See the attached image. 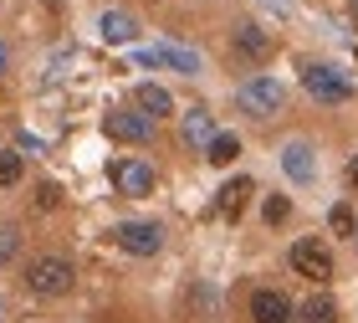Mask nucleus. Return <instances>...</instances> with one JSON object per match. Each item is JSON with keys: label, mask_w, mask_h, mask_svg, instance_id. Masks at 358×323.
Listing matches in <instances>:
<instances>
[{"label": "nucleus", "mask_w": 358, "mask_h": 323, "mask_svg": "<svg viewBox=\"0 0 358 323\" xmlns=\"http://www.w3.org/2000/svg\"><path fill=\"white\" fill-rule=\"evenodd\" d=\"M292 272H297V277H313V282H328L333 277V252L322 247V241L302 236L297 247H292Z\"/></svg>", "instance_id": "6"}, {"label": "nucleus", "mask_w": 358, "mask_h": 323, "mask_svg": "<svg viewBox=\"0 0 358 323\" xmlns=\"http://www.w3.org/2000/svg\"><path fill=\"white\" fill-rule=\"evenodd\" d=\"M108 180L118 185V195H134V200L154 195V170L143 165V159H113V165H108Z\"/></svg>", "instance_id": "5"}, {"label": "nucleus", "mask_w": 358, "mask_h": 323, "mask_svg": "<svg viewBox=\"0 0 358 323\" xmlns=\"http://www.w3.org/2000/svg\"><path fill=\"white\" fill-rule=\"evenodd\" d=\"M282 170H287V174H292L297 185H307V180L317 174V159H313V149H307L302 139H292L287 149H282Z\"/></svg>", "instance_id": "12"}, {"label": "nucleus", "mask_w": 358, "mask_h": 323, "mask_svg": "<svg viewBox=\"0 0 358 323\" xmlns=\"http://www.w3.org/2000/svg\"><path fill=\"white\" fill-rule=\"evenodd\" d=\"M302 323H338V303H333L328 293L307 298V303H302Z\"/></svg>", "instance_id": "16"}, {"label": "nucleus", "mask_w": 358, "mask_h": 323, "mask_svg": "<svg viewBox=\"0 0 358 323\" xmlns=\"http://www.w3.org/2000/svg\"><path fill=\"white\" fill-rule=\"evenodd\" d=\"M215 134H220V128H215V118H210L205 108H189L185 123H179V139H185L189 149H200V154L210 149V139H215Z\"/></svg>", "instance_id": "11"}, {"label": "nucleus", "mask_w": 358, "mask_h": 323, "mask_svg": "<svg viewBox=\"0 0 358 323\" xmlns=\"http://www.w3.org/2000/svg\"><path fill=\"white\" fill-rule=\"evenodd\" d=\"M328 226H333L338 236H353V231H358V221H353L348 205H333V211H328Z\"/></svg>", "instance_id": "19"}, {"label": "nucleus", "mask_w": 358, "mask_h": 323, "mask_svg": "<svg viewBox=\"0 0 358 323\" xmlns=\"http://www.w3.org/2000/svg\"><path fill=\"white\" fill-rule=\"evenodd\" d=\"M97 31H103V41L123 46V41H134V36H138V21H134L128 11H103V21H97Z\"/></svg>", "instance_id": "14"}, {"label": "nucleus", "mask_w": 358, "mask_h": 323, "mask_svg": "<svg viewBox=\"0 0 358 323\" xmlns=\"http://www.w3.org/2000/svg\"><path fill=\"white\" fill-rule=\"evenodd\" d=\"M353 15H358V0H353Z\"/></svg>", "instance_id": "25"}, {"label": "nucleus", "mask_w": 358, "mask_h": 323, "mask_svg": "<svg viewBox=\"0 0 358 323\" xmlns=\"http://www.w3.org/2000/svg\"><path fill=\"white\" fill-rule=\"evenodd\" d=\"M231 46H236L246 62H266V57H271V31H262L256 21H241L236 36H231Z\"/></svg>", "instance_id": "10"}, {"label": "nucleus", "mask_w": 358, "mask_h": 323, "mask_svg": "<svg viewBox=\"0 0 358 323\" xmlns=\"http://www.w3.org/2000/svg\"><path fill=\"white\" fill-rule=\"evenodd\" d=\"M118 247L128 256H159V247H164V226L159 221H118Z\"/></svg>", "instance_id": "3"}, {"label": "nucleus", "mask_w": 358, "mask_h": 323, "mask_svg": "<svg viewBox=\"0 0 358 323\" xmlns=\"http://www.w3.org/2000/svg\"><path fill=\"white\" fill-rule=\"evenodd\" d=\"M103 134L118 139V144H149L154 139V123L143 118L138 108H118V113H108V118H103Z\"/></svg>", "instance_id": "7"}, {"label": "nucleus", "mask_w": 358, "mask_h": 323, "mask_svg": "<svg viewBox=\"0 0 358 323\" xmlns=\"http://www.w3.org/2000/svg\"><path fill=\"white\" fill-rule=\"evenodd\" d=\"M302 88L313 92L317 103H348V92H353V83L338 67H322V62H307L302 67Z\"/></svg>", "instance_id": "2"}, {"label": "nucleus", "mask_w": 358, "mask_h": 323, "mask_svg": "<svg viewBox=\"0 0 358 323\" xmlns=\"http://www.w3.org/2000/svg\"><path fill=\"white\" fill-rule=\"evenodd\" d=\"M287 211H292V200H287V195H271V200H266V221H271V226H276V221H287Z\"/></svg>", "instance_id": "21"}, {"label": "nucleus", "mask_w": 358, "mask_h": 323, "mask_svg": "<svg viewBox=\"0 0 358 323\" xmlns=\"http://www.w3.org/2000/svg\"><path fill=\"white\" fill-rule=\"evenodd\" d=\"M15 252H21V231H15V226H0V267H6Z\"/></svg>", "instance_id": "20"}, {"label": "nucleus", "mask_w": 358, "mask_h": 323, "mask_svg": "<svg viewBox=\"0 0 358 323\" xmlns=\"http://www.w3.org/2000/svg\"><path fill=\"white\" fill-rule=\"evenodd\" d=\"M57 200H62V190H57V185H41V190H36V205H41V211H52Z\"/></svg>", "instance_id": "22"}, {"label": "nucleus", "mask_w": 358, "mask_h": 323, "mask_svg": "<svg viewBox=\"0 0 358 323\" xmlns=\"http://www.w3.org/2000/svg\"><path fill=\"white\" fill-rule=\"evenodd\" d=\"M251 318L256 323H297V308H292L276 287H262V293L251 298Z\"/></svg>", "instance_id": "9"}, {"label": "nucleus", "mask_w": 358, "mask_h": 323, "mask_svg": "<svg viewBox=\"0 0 358 323\" xmlns=\"http://www.w3.org/2000/svg\"><path fill=\"white\" fill-rule=\"evenodd\" d=\"M134 103H138V113H143V118H164V113H174V98H169V92L164 88H159V83H143L138 92H134Z\"/></svg>", "instance_id": "15"}, {"label": "nucleus", "mask_w": 358, "mask_h": 323, "mask_svg": "<svg viewBox=\"0 0 358 323\" xmlns=\"http://www.w3.org/2000/svg\"><path fill=\"white\" fill-rule=\"evenodd\" d=\"M143 62H149V67H169V72H179V77H200V57L185 52V46H149Z\"/></svg>", "instance_id": "8"}, {"label": "nucleus", "mask_w": 358, "mask_h": 323, "mask_svg": "<svg viewBox=\"0 0 358 323\" xmlns=\"http://www.w3.org/2000/svg\"><path fill=\"white\" fill-rule=\"evenodd\" d=\"M246 200H251V180H246V174H241V180H231V185H220L215 216H220V221H241V211H246Z\"/></svg>", "instance_id": "13"}, {"label": "nucleus", "mask_w": 358, "mask_h": 323, "mask_svg": "<svg viewBox=\"0 0 358 323\" xmlns=\"http://www.w3.org/2000/svg\"><path fill=\"white\" fill-rule=\"evenodd\" d=\"M348 185H353V190H358V154H353V159H348Z\"/></svg>", "instance_id": "23"}, {"label": "nucleus", "mask_w": 358, "mask_h": 323, "mask_svg": "<svg viewBox=\"0 0 358 323\" xmlns=\"http://www.w3.org/2000/svg\"><path fill=\"white\" fill-rule=\"evenodd\" d=\"M282 83H276V77H251V83H241V108L251 113V118H271V113H282Z\"/></svg>", "instance_id": "4"}, {"label": "nucleus", "mask_w": 358, "mask_h": 323, "mask_svg": "<svg viewBox=\"0 0 358 323\" xmlns=\"http://www.w3.org/2000/svg\"><path fill=\"white\" fill-rule=\"evenodd\" d=\"M6 62H10V57H6V46H0V72H6Z\"/></svg>", "instance_id": "24"}, {"label": "nucleus", "mask_w": 358, "mask_h": 323, "mask_svg": "<svg viewBox=\"0 0 358 323\" xmlns=\"http://www.w3.org/2000/svg\"><path fill=\"white\" fill-rule=\"evenodd\" d=\"M15 180H21V154H15V149H0V190H10Z\"/></svg>", "instance_id": "18"}, {"label": "nucleus", "mask_w": 358, "mask_h": 323, "mask_svg": "<svg viewBox=\"0 0 358 323\" xmlns=\"http://www.w3.org/2000/svg\"><path fill=\"white\" fill-rule=\"evenodd\" d=\"M236 154H241V139L236 134H215V139H210V149H205L210 165H231Z\"/></svg>", "instance_id": "17"}, {"label": "nucleus", "mask_w": 358, "mask_h": 323, "mask_svg": "<svg viewBox=\"0 0 358 323\" xmlns=\"http://www.w3.org/2000/svg\"><path fill=\"white\" fill-rule=\"evenodd\" d=\"M72 282H77V267L67 256H36L26 267V287L36 298H62V293H72Z\"/></svg>", "instance_id": "1"}]
</instances>
